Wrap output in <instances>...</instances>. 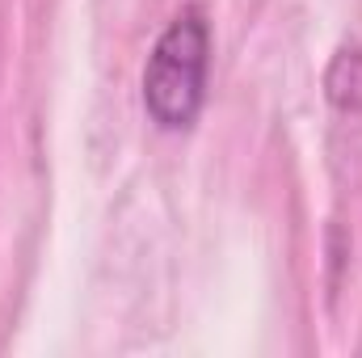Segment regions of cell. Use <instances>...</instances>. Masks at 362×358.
Masks as SVG:
<instances>
[{
    "mask_svg": "<svg viewBox=\"0 0 362 358\" xmlns=\"http://www.w3.org/2000/svg\"><path fill=\"white\" fill-rule=\"evenodd\" d=\"M206 59H211V30L198 8H185L156 38L144 68V105L156 127L181 131L198 118L206 97Z\"/></svg>",
    "mask_w": 362,
    "mask_h": 358,
    "instance_id": "6da1fadb",
    "label": "cell"
},
{
    "mask_svg": "<svg viewBox=\"0 0 362 358\" xmlns=\"http://www.w3.org/2000/svg\"><path fill=\"white\" fill-rule=\"evenodd\" d=\"M325 89H329V101L337 110H362V47H346L333 59Z\"/></svg>",
    "mask_w": 362,
    "mask_h": 358,
    "instance_id": "7a4b0ae2",
    "label": "cell"
}]
</instances>
